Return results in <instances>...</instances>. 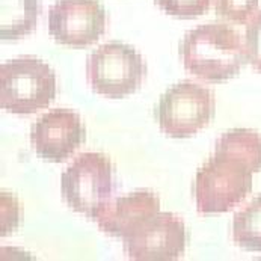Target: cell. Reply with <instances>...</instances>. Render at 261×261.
<instances>
[{"mask_svg": "<svg viewBox=\"0 0 261 261\" xmlns=\"http://www.w3.org/2000/svg\"><path fill=\"white\" fill-rule=\"evenodd\" d=\"M56 74L35 56H20L0 65V106L15 115H31L55 100Z\"/></svg>", "mask_w": 261, "mask_h": 261, "instance_id": "7a4b0ae2", "label": "cell"}, {"mask_svg": "<svg viewBox=\"0 0 261 261\" xmlns=\"http://www.w3.org/2000/svg\"><path fill=\"white\" fill-rule=\"evenodd\" d=\"M85 141V124L80 115L71 109L58 108L42 113L31 130V142L37 155L51 163L70 159Z\"/></svg>", "mask_w": 261, "mask_h": 261, "instance_id": "9c48e42d", "label": "cell"}, {"mask_svg": "<svg viewBox=\"0 0 261 261\" xmlns=\"http://www.w3.org/2000/svg\"><path fill=\"white\" fill-rule=\"evenodd\" d=\"M216 98L212 89L183 80L169 86L154 108L159 128L169 138L186 139L205 128L215 118Z\"/></svg>", "mask_w": 261, "mask_h": 261, "instance_id": "5b68a950", "label": "cell"}, {"mask_svg": "<svg viewBox=\"0 0 261 261\" xmlns=\"http://www.w3.org/2000/svg\"><path fill=\"white\" fill-rule=\"evenodd\" d=\"M23 205L9 192H2V236H9L21 222Z\"/></svg>", "mask_w": 261, "mask_h": 261, "instance_id": "e0dca14e", "label": "cell"}, {"mask_svg": "<svg viewBox=\"0 0 261 261\" xmlns=\"http://www.w3.org/2000/svg\"><path fill=\"white\" fill-rule=\"evenodd\" d=\"M39 0H0V38L15 41L37 28Z\"/></svg>", "mask_w": 261, "mask_h": 261, "instance_id": "8fae6325", "label": "cell"}, {"mask_svg": "<svg viewBox=\"0 0 261 261\" xmlns=\"http://www.w3.org/2000/svg\"><path fill=\"white\" fill-rule=\"evenodd\" d=\"M258 8L260 0H215L216 17L240 26L248 24L260 11Z\"/></svg>", "mask_w": 261, "mask_h": 261, "instance_id": "5bb4252c", "label": "cell"}, {"mask_svg": "<svg viewBox=\"0 0 261 261\" xmlns=\"http://www.w3.org/2000/svg\"><path fill=\"white\" fill-rule=\"evenodd\" d=\"M125 254L135 261H174L185 255V222L169 212H159L122 240Z\"/></svg>", "mask_w": 261, "mask_h": 261, "instance_id": "ba28073f", "label": "cell"}, {"mask_svg": "<svg viewBox=\"0 0 261 261\" xmlns=\"http://www.w3.org/2000/svg\"><path fill=\"white\" fill-rule=\"evenodd\" d=\"M147 75L142 55L121 41L97 47L86 59V79L98 95L119 100L135 94Z\"/></svg>", "mask_w": 261, "mask_h": 261, "instance_id": "277c9868", "label": "cell"}, {"mask_svg": "<svg viewBox=\"0 0 261 261\" xmlns=\"http://www.w3.org/2000/svg\"><path fill=\"white\" fill-rule=\"evenodd\" d=\"M160 212V199L151 190H136L112 199L95 218L98 228L124 240Z\"/></svg>", "mask_w": 261, "mask_h": 261, "instance_id": "30bf717a", "label": "cell"}, {"mask_svg": "<svg viewBox=\"0 0 261 261\" xmlns=\"http://www.w3.org/2000/svg\"><path fill=\"white\" fill-rule=\"evenodd\" d=\"M231 236L239 248L249 252H261V193L236 213Z\"/></svg>", "mask_w": 261, "mask_h": 261, "instance_id": "4fadbf2b", "label": "cell"}, {"mask_svg": "<svg viewBox=\"0 0 261 261\" xmlns=\"http://www.w3.org/2000/svg\"><path fill=\"white\" fill-rule=\"evenodd\" d=\"M213 0H154V3L168 15L177 18H196L204 15Z\"/></svg>", "mask_w": 261, "mask_h": 261, "instance_id": "9a60e30c", "label": "cell"}, {"mask_svg": "<svg viewBox=\"0 0 261 261\" xmlns=\"http://www.w3.org/2000/svg\"><path fill=\"white\" fill-rule=\"evenodd\" d=\"M108 14L100 0H56L48 9V34L71 48H86L106 32Z\"/></svg>", "mask_w": 261, "mask_h": 261, "instance_id": "52a82bcc", "label": "cell"}, {"mask_svg": "<svg viewBox=\"0 0 261 261\" xmlns=\"http://www.w3.org/2000/svg\"><path fill=\"white\" fill-rule=\"evenodd\" d=\"M61 192L73 212L95 221L112 201V159L103 152L77 155L61 177Z\"/></svg>", "mask_w": 261, "mask_h": 261, "instance_id": "8992f818", "label": "cell"}, {"mask_svg": "<svg viewBox=\"0 0 261 261\" xmlns=\"http://www.w3.org/2000/svg\"><path fill=\"white\" fill-rule=\"evenodd\" d=\"M243 47L246 62L255 71L261 73V9L246 24Z\"/></svg>", "mask_w": 261, "mask_h": 261, "instance_id": "2e32d148", "label": "cell"}, {"mask_svg": "<svg viewBox=\"0 0 261 261\" xmlns=\"http://www.w3.org/2000/svg\"><path fill=\"white\" fill-rule=\"evenodd\" d=\"M251 169L224 154H216L204 162L193 180V198L201 215H221L231 212L252 192Z\"/></svg>", "mask_w": 261, "mask_h": 261, "instance_id": "3957f363", "label": "cell"}, {"mask_svg": "<svg viewBox=\"0 0 261 261\" xmlns=\"http://www.w3.org/2000/svg\"><path fill=\"white\" fill-rule=\"evenodd\" d=\"M178 55L190 74L208 83L237 77L246 62L240 34L225 23H205L189 31L180 41Z\"/></svg>", "mask_w": 261, "mask_h": 261, "instance_id": "6da1fadb", "label": "cell"}, {"mask_svg": "<svg viewBox=\"0 0 261 261\" xmlns=\"http://www.w3.org/2000/svg\"><path fill=\"white\" fill-rule=\"evenodd\" d=\"M215 152L245 163L252 174L261 172V133L252 128L225 132L215 145Z\"/></svg>", "mask_w": 261, "mask_h": 261, "instance_id": "7c38bea8", "label": "cell"}]
</instances>
